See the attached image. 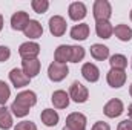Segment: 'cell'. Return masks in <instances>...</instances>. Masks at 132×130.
I'll return each mask as SVG.
<instances>
[{
  "label": "cell",
  "instance_id": "obj_7",
  "mask_svg": "<svg viewBox=\"0 0 132 130\" xmlns=\"http://www.w3.org/2000/svg\"><path fill=\"white\" fill-rule=\"evenodd\" d=\"M29 20H31V18H29L28 12H25V11H17V12H14L12 17H11V28H12L14 31H25V28L28 26Z\"/></svg>",
  "mask_w": 132,
  "mask_h": 130
},
{
  "label": "cell",
  "instance_id": "obj_4",
  "mask_svg": "<svg viewBox=\"0 0 132 130\" xmlns=\"http://www.w3.org/2000/svg\"><path fill=\"white\" fill-rule=\"evenodd\" d=\"M106 80H108V84L111 87L118 89V87L125 86V83H126V72L121 69H112L111 67V70L106 75Z\"/></svg>",
  "mask_w": 132,
  "mask_h": 130
},
{
  "label": "cell",
  "instance_id": "obj_10",
  "mask_svg": "<svg viewBox=\"0 0 132 130\" xmlns=\"http://www.w3.org/2000/svg\"><path fill=\"white\" fill-rule=\"evenodd\" d=\"M49 31L54 37H62L66 32V20L62 15H54L49 18Z\"/></svg>",
  "mask_w": 132,
  "mask_h": 130
},
{
  "label": "cell",
  "instance_id": "obj_27",
  "mask_svg": "<svg viewBox=\"0 0 132 130\" xmlns=\"http://www.w3.org/2000/svg\"><path fill=\"white\" fill-rule=\"evenodd\" d=\"M31 6H32V9L37 14H43V12L48 11L49 2H48V0H32V2H31Z\"/></svg>",
  "mask_w": 132,
  "mask_h": 130
},
{
  "label": "cell",
  "instance_id": "obj_15",
  "mask_svg": "<svg viewBox=\"0 0 132 130\" xmlns=\"http://www.w3.org/2000/svg\"><path fill=\"white\" fill-rule=\"evenodd\" d=\"M95 32L100 38H111V35L114 34V26L111 25L109 20H101L95 23Z\"/></svg>",
  "mask_w": 132,
  "mask_h": 130
},
{
  "label": "cell",
  "instance_id": "obj_37",
  "mask_svg": "<svg viewBox=\"0 0 132 130\" xmlns=\"http://www.w3.org/2000/svg\"><path fill=\"white\" fill-rule=\"evenodd\" d=\"M129 15H131V20H132V9H131V14H129Z\"/></svg>",
  "mask_w": 132,
  "mask_h": 130
},
{
  "label": "cell",
  "instance_id": "obj_5",
  "mask_svg": "<svg viewBox=\"0 0 132 130\" xmlns=\"http://www.w3.org/2000/svg\"><path fill=\"white\" fill-rule=\"evenodd\" d=\"M19 54L23 60H37V55L40 54V46L34 41L22 43L19 48Z\"/></svg>",
  "mask_w": 132,
  "mask_h": 130
},
{
  "label": "cell",
  "instance_id": "obj_35",
  "mask_svg": "<svg viewBox=\"0 0 132 130\" xmlns=\"http://www.w3.org/2000/svg\"><path fill=\"white\" fill-rule=\"evenodd\" d=\"M129 94H131V97H132V84H131V87H129Z\"/></svg>",
  "mask_w": 132,
  "mask_h": 130
},
{
  "label": "cell",
  "instance_id": "obj_20",
  "mask_svg": "<svg viewBox=\"0 0 132 130\" xmlns=\"http://www.w3.org/2000/svg\"><path fill=\"white\" fill-rule=\"evenodd\" d=\"M89 37V26L86 23H80V25H75L72 29H71V38L74 40H86Z\"/></svg>",
  "mask_w": 132,
  "mask_h": 130
},
{
  "label": "cell",
  "instance_id": "obj_33",
  "mask_svg": "<svg viewBox=\"0 0 132 130\" xmlns=\"http://www.w3.org/2000/svg\"><path fill=\"white\" fill-rule=\"evenodd\" d=\"M128 115H129V118L132 119V104L129 106V107H128Z\"/></svg>",
  "mask_w": 132,
  "mask_h": 130
},
{
  "label": "cell",
  "instance_id": "obj_26",
  "mask_svg": "<svg viewBox=\"0 0 132 130\" xmlns=\"http://www.w3.org/2000/svg\"><path fill=\"white\" fill-rule=\"evenodd\" d=\"M9 110H12V113H14L17 118H23V116H26V115L29 113V109L25 107V106H22V104H19L17 101H14V103L11 104Z\"/></svg>",
  "mask_w": 132,
  "mask_h": 130
},
{
  "label": "cell",
  "instance_id": "obj_36",
  "mask_svg": "<svg viewBox=\"0 0 132 130\" xmlns=\"http://www.w3.org/2000/svg\"><path fill=\"white\" fill-rule=\"evenodd\" d=\"M63 130H72V129H69V127H66V126H65V129H63Z\"/></svg>",
  "mask_w": 132,
  "mask_h": 130
},
{
  "label": "cell",
  "instance_id": "obj_18",
  "mask_svg": "<svg viewBox=\"0 0 132 130\" xmlns=\"http://www.w3.org/2000/svg\"><path fill=\"white\" fill-rule=\"evenodd\" d=\"M54 58H55V61L60 63V64H66L68 61H71V46H68V44H60V46L55 49Z\"/></svg>",
  "mask_w": 132,
  "mask_h": 130
},
{
  "label": "cell",
  "instance_id": "obj_17",
  "mask_svg": "<svg viewBox=\"0 0 132 130\" xmlns=\"http://www.w3.org/2000/svg\"><path fill=\"white\" fill-rule=\"evenodd\" d=\"M40 118H42V123L45 124V126H48V127H54V126H57V123H59V113L54 110V109H45L43 112H42V115H40Z\"/></svg>",
  "mask_w": 132,
  "mask_h": 130
},
{
  "label": "cell",
  "instance_id": "obj_19",
  "mask_svg": "<svg viewBox=\"0 0 132 130\" xmlns=\"http://www.w3.org/2000/svg\"><path fill=\"white\" fill-rule=\"evenodd\" d=\"M23 32L28 38H40L42 34H43V28L37 20H29V23H28V26L25 28Z\"/></svg>",
  "mask_w": 132,
  "mask_h": 130
},
{
  "label": "cell",
  "instance_id": "obj_1",
  "mask_svg": "<svg viewBox=\"0 0 132 130\" xmlns=\"http://www.w3.org/2000/svg\"><path fill=\"white\" fill-rule=\"evenodd\" d=\"M92 12H94V18H95L97 22L109 20L111 15H112L111 3H109L108 0H95L94 8H92Z\"/></svg>",
  "mask_w": 132,
  "mask_h": 130
},
{
  "label": "cell",
  "instance_id": "obj_31",
  "mask_svg": "<svg viewBox=\"0 0 132 130\" xmlns=\"http://www.w3.org/2000/svg\"><path fill=\"white\" fill-rule=\"evenodd\" d=\"M117 130H132V119H125L118 124Z\"/></svg>",
  "mask_w": 132,
  "mask_h": 130
},
{
  "label": "cell",
  "instance_id": "obj_30",
  "mask_svg": "<svg viewBox=\"0 0 132 130\" xmlns=\"http://www.w3.org/2000/svg\"><path fill=\"white\" fill-rule=\"evenodd\" d=\"M11 57V51L8 46H0V61H6Z\"/></svg>",
  "mask_w": 132,
  "mask_h": 130
},
{
  "label": "cell",
  "instance_id": "obj_6",
  "mask_svg": "<svg viewBox=\"0 0 132 130\" xmlns=\"http://www.w3.org/2000/svg\"><path fill=\"white\" fill-rule=\"evenodd\" d=\"M86 116L83 113H78V112H74L71 115L66 116V127L72 130H85L86 129Z\"/></svg>",
  "mask_w": 132,
  "mask_h": 130
},
{
  "label": "cell",
  "instance_id": "obj_2",
  "mask_svg": "<svg viewBox=\"0 0 132 130\" xmlns=\"http://www.w3.org/2000/svg\"><path fill=\"white\" fill-rule=\"evenodd\" d=\"M68 73H69L68 64H60V63L54 61V63H51L49 67H48V77H49L51 81H55V83L65 80L66 77H68Z\"/></svg>",
  "mask_w": 132,
  "mask_h": 130
},
{
  "label": "cell",
  "instance_id": "obj_13",
  "mask_svg": "<svg viewBox=\"0 0 132 130\" xmlns=\"http://www.w3.org/2000/svg\"><path fill=\"white\" fill-rule=\"evenodd\" d=\"M14 101H17L19 104L31 109L32 106H35V103H37V95L34 94L32 90H23V92L17 94V97H15Z\"/></svg>",
  "mask_w": 132,
  "mask_h": 130
},
{
  "label": "cell",
  "instance_id": "obj_32",
  "mask_svg": "<svg viewBox=\"0 0 132 130\" xmlns=\"http://www.w3.org/2000/svg\"><path fill=\"white\" fill-rule=\"evenodd\" d=\"M92 130H111V127H109L106 123H103V121H97V123L92 126Z\"/></svg>",
  "mask_w": 132,
  "mask_h": 130
},
{
  "label": "cell",
  "instance_id": "obj_8",
  "mask_svg": "<svg viewBox=\"0 0 132 130\" xmlns=\"http://www.w3.org/2000/svg\"><path fill=\"white\" fill-rule=\"evenodd\" d=\"M9 80H11V83L14 84V87L15 89H20V87H25V86H28L29 84V81H31V78L22 70V69H12L11 72H9Z\"/></svg>",
  "mask_w": 132,
  "mask_h": 130
},
{
  "label": "cell",
  "instance_id": "obj_16",
  "mask_svg": "<svg viewBox=\"0 0 132 130\" xmlns=\"http://www.w3.org/2000/svg\"><path fill=\"white\" fill-rule=\"evenodd\" d=\"M69 99L71 98H69V95L65 90H55L52 94V98H51L54 107H57V109H66L69 106Z\"/></svg>",
  "mask_w": 132,
  "mask_h": 130
},
{
  "label": "cell",
  "instance_id": "obj_12",
  "mask_svg": "<svg viewBox=\"0 0 132 130\" xmlns=\"http://www.w3.org/2000/svg\"><path fill=\"white\" fill-rule=\"evenodd\" d=\"M81 75L85 77L86 81L89 83H95L100 78V69L94 63H85L81 67Z\"/></svg>",
  "mask_w": 132,
  "mask_h": 130
},
{
  "label": "cell",
  "instance_id": "obj_22",
  "mask_svg": "<svg viewBox=\"0 0 132 130\" xmlns=\"http://www.w3.org/2000/svg\"><path fill=\"white\" fill-rule=\"evenodd\" d=\"M12 127V116L11 112L6 106L0 107V129L3 130H9Z\"/></svg>",
  "mask_w": 132,
  "mask_h": 130
},
{
  "label": "cell",
  "instance_id": "obj_34",
  "mask_svg": "<svg viewBox=\"0 0 132 130\" xmlns=\"http://www.w3.org/2000/svg\"><path fill=\"white\" fill-rule=\"evenodd\" d=\"M2 28H3V17H2V14H0V31H2Z\"/></svg>",
  "mask_w": 132,
  "mask_h": 130
},
{
  "label": "cell",
  "instance_id": "obj_3",
  "mask_svg": "<svg viewBox=\"0 0 132 130\" xmlns=\"http://www.w3.org/2000/svg\"><path fill=\"white\" fill-rule=\"evenodd\" d=\"M69 98H71L72 101L81 104V103H86V101H88L89 92H88V89H86L81 83L74 81V83L71 84V89H69Z\"/></svg>",
  "mask_w": 132,
  "mask_h": 130
},
{
  "label": "cell",
  "instance_id": "obj_14",
  "mask_svg": "<svg viewBox=\"0 0 132 130\" xmlns=\"http://www.w3.org/2000/svg\"><path fill=\"white\" fill-rule=\"evenodd\" d=\"M40 67H42V64H40L38 60H23V61H22V70H23L29 78H34V77L38 75Z\"/></svg>",
  "mask_w": 132,
  "mask_h": 130
},
{
  "label": "cell",
  "instance_id": "obj_11",
  "mask_svg": "<svg viewBox=\"0 0 132 130\" xmlns=\"http://www.w3.org/2000/svg\"><path fill=\"white\" fill-rule=\"evenodd\" d=\"M69 18L74 20V22H78V20H83L88 14V9H86V5L81 3V2H74L69 5Z\"/></svg>",
  "mask_w": 132,
  "mask_h": 130
},
{
  "label": "cell",
  "instance_id": "obj_23",
  "mask_svg": "<svg viewBox=\"0 0 132 130\" xmlns=\"http://www.w3.org/2000/svg\"><path fill=\"white\" fill-rule=\"evenodd\" d=\"M114 34L120 41H129L132 38V29L128 25H117L114 28Z\"/></svg>",
  "mask_w": 132,
  "mask_h": 130
},
{
  "label": "cell",
  "instance_id": "obj_29",
  "mask_svg": "<svg viewBox=\"0 0 132 130\" xmlns=\"http://www.w3.org/2000/svg\"><path fill=\"white\" fill-rule=\"evenodd\" d=\"M14 130H37V126L31 121H22L14 127Z\"/></svg>",
  "mask_w": 132,
  "mask_h": 130
},
{
  "label": "cell",
  "instance_id": "obj_25",
  "mask_svg": "<svg viewBox=\"0 0 132 130\" xmlns=\"http://www.w3.org/2000/svg\"><path fill=\"white\" fill-rule=\"evenodd\" d=\"M85 58V48L71 46V63H78Z\"/></svg>",
  "mask_w": 132,
  "mask_h": 130
},
{
  "label": "cell",
  "instance_id": "obj_28",
  "mask_svg": "<svg viewBox=\"0 0 132 130\" xmlns=\"http://www.w3.org/2000/svg\"><path fill=\"white\" fill-rule=\"evenodd\" d=\"M9 95H11V89H9V86H8L5 81L0 80V104H2V106L6 104V101H8Z\"/></svg>",
  "mask_w": 132,
  "mask_h": 130
},
{
  "label": "cell",
  "instance_id": "obj_24",
  "mask_svg": "<svg viewBox=\"0 0 132 130\" xmlns=\"http://www.w3.org/2000/svg\"><path fill=\"white\" fill-rule=\"evenodd\" d=\"M109 63H111L112 69H121V70H125L126 66H128V58L125 55H121V54H115V55L111 57Z\"/></svg>",
  "mask_w": 132,
  "mask_h": 130
},
{
  "label": "cell",
  "instance_id": "obj_9",
  "mask_svg": "<svg viewBox=\"0 0 132 130\" xmlns=\"http://www.w3.org/2000/svg\"><path fill=\"white\" fill-rule=\"evenodd\" d=\"M123 110H125L123 103L120 99H117V98L108 101L106 106H104V109H103V112H104V115L108 118H117V116H120L123 113Z\"/></svg>",
  "mask_w": 132,
  "mask_h": 130
},
{
  "label": "cell",
  "instance_id": "obj_21",
  "mask_svg": "<svg viewBox=\"0 0 132 130\" xmlns=\"http://www.w3.org/2000/svg\"><path fill=\"white\" fill-rule=\"evenodd\" d=\"M91 55H92L95 60L103 61V60H106V58L109 57V48L104 46V44H98V43H95V44L91 46Z\"/></svg>",
  "mask_w": 132,
  "mask_h": 130
}]
</instances>
